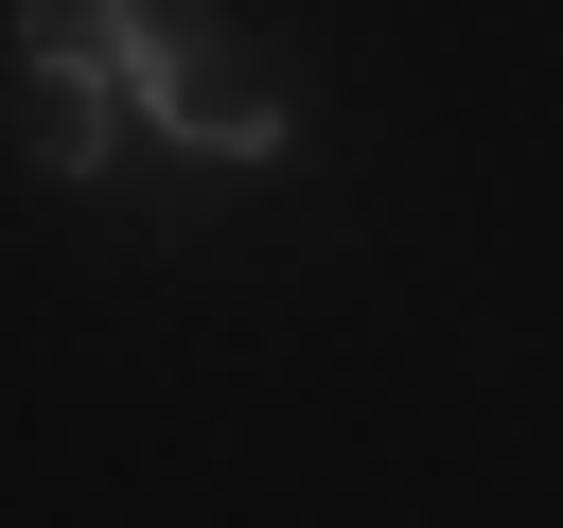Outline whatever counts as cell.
<instances>
[{
    "label": "cell",
    "instance_id": "1",
    "mask_svg": "<svg viewBox=\"0 0 563 528\" xmlns=\"http://www.w3.org/2000/svg\"><path fill=\"white\" fill-rule=\"evenodd\" d=\"M106 88H123V141H176V158H282V141H299L282 88L211 70V18H194V35H141Z\"/></svg>",
    "mask_w": 563,
    "mask_h": 528
},
{
    "label": "cell",
    "instance_id": "2",
    "mask_svg": "<svg viewBox=\"0 0 563 528\" xmlns=\"http://www.w3.org/2000/svg\"><path fill=\"white\" fill-rule=\"evenodd\" d=\"M141 35H194V0H18V53L35 70H123Z\"/></svg>",
    "mask_w": 563,
    "mask_h": 528
},
{
    "label": "cell",
    "instance_id": "3",
    "mask_svg": "<svg viewBox=\"0 0 563 528\" xmlns=\"http://www.w3.org/2000/svg\"><path fill=\"white\" fill-rule=\"evenodd\" d=\"M123 158V88L106 70H35V176H106Z\"/></svg>",
    "mask_w": 563,
    "mask_h": 528
}]
</instances>
